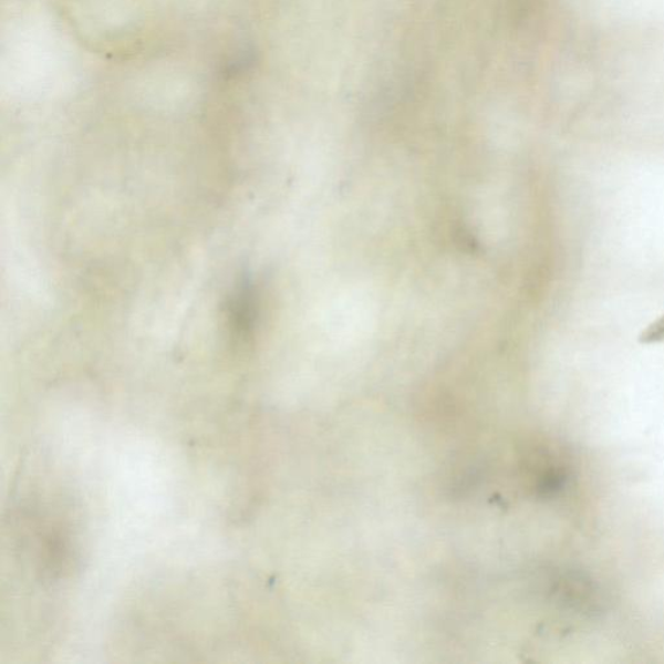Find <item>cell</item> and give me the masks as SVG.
Listing matches in <instances>:
<instances>
[{"label":"cell","instance_id":"obj_2","mask_svg":"<svg viewBox=\"0 0 664 664\" xmlns=\"http://www.w3.org/2000/svg\"><path fill=\"white\" fill-rule=\"evenodd\" d=\"M640 342L644 344H656L664 342V315L647 326L641 334Z\"/></svg>","mask_w":664,"mask_h":664},{"label":"cell","instance_id":"obj_1","mask_svg":"<svg viewBox=\"0 0 664 664\" xmlns=\"http://www.w3.org/2000/svg\"><path fill=\"white\" fill-rule=\"evenodd\" d=\"M258 321V299L256 291L249 283L238 287L232 293L229 305V324L232 335L240 342L247 341Z\"/></svg>","mask_w":664,"mask_h":664}]
</instances>
